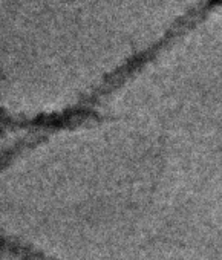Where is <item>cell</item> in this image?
Returning <instances> with one entry per match:
<instances>
[{
    "label": "cell",
    "instance_id": "cell-1",
    "mask_svg": "<svg viewBox=\"0 0 222 260\" xmlns=\"http://www.w3.org/2000/svg\"><path fill=\"white\" fill-rule=\"evenodd\" d=\"M222 4V0H204V2H201L198 7H195V8H192L184 17H181V19H178V22H175L173 23V26L158 40V42H155L153 45H150L149 48H147V52H149V55L150 57H156L175 37H178L179 34H182L185 29H188V28H192L196 22H199L202 17H205L214 7H217V5H220Z\"/></svg>",
    "mask_w": 222,
    "mask_h": 260
},
{
    "label": "cell",
    "instance_id": "cell-2",
    "mask_svg": "<svg viewBox=\"0 0 222 260\" xmlns=\"http://www.w3.org/2000/svg\"><path fill=\"white\" fill-rule=\"evenodd\" d=\"M2 248L17 260H58L13 237H2Z\"/></svg>",
    "mask_w": 222,
    "mask_h": 260
}]
</instances>
